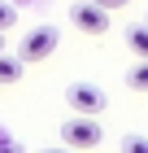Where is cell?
<instances>
[{
	"label": "cell",
	"mask_w": 148,
	"mask_h": 153,
	"mask_svg": "<svg viewBox=\"0 0 148 153\" xmlns=\"http://www.w3.org/2000/svg\"><path fill=\"white\" fill-rule=\"evenodd\" d=\"M57 44H61V31L57 26H31L22 35V44H18V61H48L52 53H57Z\"/></svg>",
	"instance_id": "1"
},
{
	"label": "cell",
	"mask_w": 148,
	"mask_h": 153,
	"mask_svg": "<svg viewBox=\"0 0 148 153\" xmlns=\"http://www.w3.org/2000/svg\"><path fill=\"white\" fill-rule=\"evenodd\" d=\"M105 140V131H100V123L96 118H83V114H74L70 123H61V144L66 149H96V144Z\"/></svg>",
	"instance_id": "2"
},
{
	"label": "cell",
	"mask_w": 148,
	"mask_h": 153,
	"mask_svg": "<svg viewBox=\"0 0 148 153\" xmlns=\"http://www.w3.org/2000/svg\"><path fill=\"white\" fill-rule=\"evenodd\" d=\"M66 101H70V109H74V114H83V118H96L105 105H109V96H105L96 83H70Z\"/></svg>",
	"instance_id": "3"
},
{
	"label": "cell",
	"mask_w": 148,
	"mask_h": 153,
	"mask_svg": "<svg viewBox=\"0 0 148 153\" xmlns=\"http://www.w3.org/2000/svg\"><path fill=\"white\" fill-rule=\"evenodd\" d=\"M70 22L79 26V31H87V35H100V31H109V13L96 9L91 0H79V4L70 9Z\"/></svg>",
	"instance_id": "4"
},
{
	"label": "cell",
	"mask_w": 148,
	"mask_h": 153,
	"mask_svg": "<svg viewBox=\"0 0 148 153\" xmlns=\"http://www.w3.org/2000/svg\"><path fill=\"white\" fill-rule=\"evenodd\" d=\"M126 48H131L139 61H148V26H144V22L126 26Z\"/></svg>",
	"instance_id": "5"
},
{
	"label": "cell",
	"mask_w": 148,
	"mask_h": 153,
	"mask_svg": "<svg viewBox=\"0 0 148 153\" xmlns=\"http://www.w3.org/2000/svg\"><path fill=\"white\" fill-rule=\"evenodd\" d=\"M22 70H26V66H22L18 57H9V53H0V83H4V88L22 79Z\"/></svg>",
	"instance_id": "6"
},
{
	"label": "cell",
	"mask_w": 148,
	"mask_h": 153,
	"mask_svg": "<svg viewBox=\"0 0 148 153\" xmlns=\"http://www.w3.org/2000/svg\"><path fill=\"white\" fill-rule=\"evenodd\" d=\"M126 88H131V92H148V61H135V66L126 70Z\"/></svg>",
	"instance_id": "7"
},
{
	"label": "cell",
	"mask_w": 148,
	"mask_h": 153,
	"mask_svg": "<svg viewBox=\"0 0 148 153\" xmlns=\"http://www.w3.org/2000/svg\"><path fill=\"white\" fill-rule=\"evenodd\" d=\"M13 22H18V4H4V0H0V35H4Z\"/></svg>",
	"instance_id": "8"
},
{
	"label": "cell",
	"mask_w": 148,
	"mask_h": 153,
	"mask_svg": "<svg viewBox=\"0 0 148 153\" xmlns=\"http://www.w3.org/2000/svg\"><path fill=\"white\" fill-rule=\"evenodd\" d=\"M122 153H148V140H144V136H126V140H122Z\"/></svg>",
	"instance_id": "9"
},
{
	"label": "cell",
	"mask_w": 148,
	"mask_h": 153,
	"mask_svg": "<svg viewBox=\"0 0 148 153\" xmlns=\"http://www.w3.org/2000/svg\"><path fill=\"white\" fill-rule=\"evenodd\" d=\"M96 9H105V13H113V9H122V4H131V0H91Z\"/></svg>",
	"instance_id": "10"
},
{
	"label": "cell",
	"mask_w": 148,
	"mask_h": 153,
	"mask_svg": "<svg viewBox=\"0 0 148 153\" xmlns=\"http://www.w3.org/2000/svg\"><path fill=\"white\" fill-rule=\"evenodd\" d=\"M0 153H22V144H18V140H9V136H4V140H0Z\"/></svg>",
	"instance_id": "11"
},
{
	"label": "cell",
	"mask_w": 148,
	"mask_h": 153,
	"mask_svg": "<svg viewBox=\"0 0 148 153\" xmlns=\"http://www.w3.org/2000/svg\"><path fill=\"white\" fill-rule=\"evenodd\" d=\"M39 153H74V149H66V144H57V149H39Z\"/></svg>",
	"instance_id": "12"
},
{
	"label": "cell",
	"mask_w": 148,
	"mask_h": 153,
	"mask_svg": "<svg viewBox=\"0 0 148 153\" xmlns=\"http://www.w3.org/2000/svg\"><path fill=\"white\" fill-rule=\"evenodd\" d=\"M0 53H4V39H0Z\"/></svg>",
	"instance_id": "13"
},
{
	"label": "cell",
	"mask_w": 148,
	"mask_h": 153,
	"mask_svg": "<svg viewBox=\"0 0 148 153\" xmlns=\"http://www.w3.org/2000/svg\"><path fill=\"white\" fill-rule=\"evenodd\" d=\"M144 26H148V22H144Z\"/></svg>",
	"instance_id": "14"
}]
</instances>
